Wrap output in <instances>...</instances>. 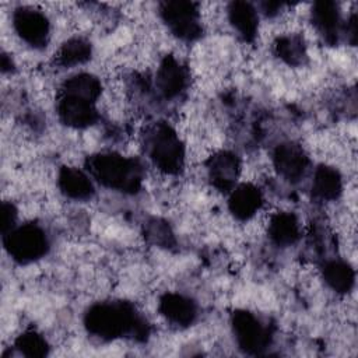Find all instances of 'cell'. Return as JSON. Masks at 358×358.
<instances>
[{"mask_svg": "<svg viewBox=\"0 0 358 358\" xmlns=\"http://www.w3.org/2000/svg\"><path fill=\"white\" fill-rule=\"evenodd\" d=\"M87 330L101 340L130 336L143 340L148 334L147 322L127 302H101L92 305L84 319Z\"/></svg>", "mask_w": 358, "mask_h": 358, "instance_id": "cell-1", "label": "cell"}, {"mask_svg": "<svg viewBox=\"0 0 358 358\" xmlns=\"http://www.w3.org/2000/svg\"><path fill=\"white\" fill-rule=\"evenodd\" d=\"M101 94V84L96 77L80 73L70 77L62 87L57 101L60 120L74 129H83L95 123L98 112L95 101Z\"/></svg>", "mask_w": 358, "mask_h": 358, "instance_id": "cell-2", "label": "cell"}, {"mask_svg": "<svg viewBox=\"0 0 358 358\" xmlns=\"http://www.w3.org/2000/svg\"><path fill=\"white\" fill-rule=\"evenodd\" d=\"M87 169L96 182L119 192L136 193L143 182L141 165L133 158L113 152L91 155Z\"/></svg>", "mask_w": 358, "mask_h": 358, "instance_id": "cell-3", "label": "cell"}, {"mask_svg": "<svg viewBox=\"0 0 358 358\" xmlns=\"http://www.w3.org/2000/svg\"><path fill=\"white\" fill-rule=\"evenodd\" d=\"M148 157L165 173H178L183 166L185 150L176 131L166 123L155 124L145 137Z\"/></svg>", "mask_w": 358, "mask_h": 358, "instance_id": "cell-4", "label": "cell"}, {"mask_svg": "<svg viewBox=\"0 0 358 358\" xmlns=\"http://www.w3.org/2000/svg\"><path fill=\"white\" fill-rule=\"evenodd\" d=\"M45 231L35 224L14 227L4 234V248L7 253L20 263H29L41 259L48 250Z\"/></svg>", "mask_w": 358, "mask_h": 358, "instance_id": "cell-5", "label": "cell"}, {"mask_svg": "<svg viewBox=\"0 0 358 358\" xmlns=\"http://www.w3.org/2000/svg\"><path fill=\"white\" fill-rule=\"evenodd\" d=\"M161 17L169 31L182 41H194L201 35L200 13L192 1H165L161 4Z\"/></svg>", "mask_w": 358, "mask_h": 358, "instance_id": "cell-6", "label": "cell"}, {"mask_svg": "<svg viewBox=\"0 0 358 358\" xmlns=\"http://www.w3.org/2000/svg\"><path fill=\"white\" fill-rule=\"evenodd\" d=\"M232 331L241 350L260 354L268 344V330L250 312L236 310L232 315Z\"/></svg>", "mask_w": 358, "mask_h": 358, "instance_id": "cell-7", "label": "cell"}, {"mask_svg": "<svg viewBox=\"0 0 358 358\" xmlns=\"http://www.w3.org/2000/svg\"><path fill=\"white\" fill-rule=\"evenodd\" d=\"M13 25L20 38L34 48H43L49 39V21L43 13L20 7L13 14Z\"/></svg>", "mask_w": 358, "mask_h": 358, "instance_id": "cell-8", "label": "cell"}, {"mask_svg": "<svg viewBox=\"0 0 358 358\" xmlns=\"http://www.w3.org/2000/svg\"><path fill=\"white\" fill-rule=\"evenodd\" d=\"M273 161L278 173L291 182L299 180L308 168V157L305 151L294 143L277 145L273 154Z\"/></svg>", "mask_w": 358, "mask_h": 358, "instance_id": "cell-9", "label": "cell"}, {"mask_svg": "<svg viewBox=\"0 0 358 358\" xmlns=\"http://www.w3.org/2000/svg\"><path fill=\"white\" fill-rule=\"evenodd\" d=\"M208 176L213 185L220 190H231L239 173V161L235 154L220 151L214 154L207 164Z\"/></svg>", "mask_w": 358, "mask_h": 358, "instance_id": "cell-10", "label": "cell"}, {"mask_svg": "<svg viewBox=\"0 0 358 358\" xmlns=\"http://www.w3.org/2000/svg\"><path fill=\"white\" fill-rule=\"evenodd\" d=\"M187 73L185 67L172 56L162 60L157 71V88L165 98L178 96L186 87Z\"/></svg>", "mask_w": 358, "mask_h": 358, "instance_id": "cell-11", "label": "cell"}, {"mask_svg": "<svg viewBox=\"0 0 358 358\" xmlns=\"http://www.w3.org/2000/svg\"><path fill=\"white\" fill-rule=\"evenodd\" d=\"M159 312L176 326H190L197 316L196 303L180 294H165L159 299Z\"/></svg>", "mask_w": 358, "mask_h": 358, "instance_id": "cell-12", "label": "cell"}, {"mask_svg": "<svg viewBox=\"0 0 358 358\" xmlns=\"http://www.w3.org/2000/svg\"><path fill=\"white\" fill-rule=\"evenodd\" d=\"M312 21L323 39L333 45L340 35V10L334 1H317L312 7Z\"/></svg>", "mask_w": 358, "mask_h": 358, "instance_id": "cell-13", "label": "cell"}, {"mask_svg": "<svg viewBox=\"0 0 358 358\" xmlns=\"http://www.w3.org/2000/svg\"><path fill=\"white\" fill-rule=\"evenodd\" d=\"M262 201V193L256 186L250 183H242L232 189L228 204L231 213L238 220H249L257 213Z\"/></svg>", "mask_w": 358, "mask_h": 358, "instance_id": "cell-14", "label": "cell"}, {"mask_svg": "<svg viewBox=\"0 0 358 358\" xmlns=\"http://www.w3.org/2000/svg\"><path fill=\"white\" fill-rule=\"evenodd\" d=\"M57 185L64 196L74 200L90 199L94 193L91 178L85 172L71 166H64L60 169Z\"/></svg>", "mask_w": 358, "mask_h": 358, "instance_id": "cell-15", "label": "cell"}, {"mask_svg": "<svg viewBox=\"0 0 358 358\" xmlns=\"http://www.w3.org/2000/svg\"><path fill=\"white\" fill-rule=\"evenodd\" d=\"M228 18L232 27L245 41H252L257 32V11L248 1H234L228 7Z\"/></svg>", "mask_w": 358, "mask_h": 358, "instance_id": "cell-16", "label": "cell"}, {"mask_svg": "<svg viewBox=\"0 0 358 358\" xmlns=\"http://www.w3.org/2000/svg\"><path fill=\"white\" fill-rule=\"evenodd\" d=\"M268 236L277 246H289L299 238V224L291 213H277L268 224Z\"/></svg>", "mask_w": 358, "mask_h": 358, "instance_id": "cell-17", "label": "cell"}, {"mask_svg": "<svg viewBox=\"0 0 358 358\" xmlns=\"http://www.w3.org/2000/svg\"><path fill=\"white\" fill-rule=\"evenodd\" d=\"M322 274L326 284L336 292L345 294L354 285V280H355L354 268L344 260L334 259V260L326 262L322 268Z\"/></svg>", "mask_w": 358, "mask_h": 358, "instance_id": "cell-18", "label": "cell"}, {"mask_svg": "<svg viewBox=\"0 0 358 358\" xmlns=\"http://www.w3.org/2000/svg\"><path fill=\"white\" fill-rule=\"evenodd\" d=\"M343 189L341 176L337 169L322 165L313 173L312 192L320 200H334L340 196Z\"/></svg>", "mask_w": 358, "mask_h": 358, "instance_id": "cell-19", "label": "cell"}, {"mask_svg": "<svg viewBox=\"0 0 358 358\" xmlns=\"http://www.w3.org/2000/svg\"><path fill=\"white\" fill-rule=\"evenodd\" d=\"M91 57V45L84 38H71L66 41L59 53L57 63L64 67H73L85 63Z\"/></svg>", "mask_w": 358, "mask_h": 358, "instance_id": "cell-20", "label": "cell"}, {"mask_svg": "<svg viewBox=\"0 0 358 358\" xmlns=\"http://www.w3.org/2000/svg\"><path fill=\"white\" fill-rule=\"evenodd\" d=\"M275 53L285 63L292 66L302 64L306 57L303 41L301 39V36H296V35L281 36L275 42Z\"/></svg>", "mask_w": 358, "mask_h": 358, "instance_id": "cell-21", "label": "cell"}, {"mask_svg": "<svg viewBox=\"0 0 358 358\" xmlns=\"http://www.w3.org/2000/svg\"><path fill=\"white\" fill-rule=\"evenodd\" d=\"M15 348L25 357L39 358L48 355L49 347L46 340L36 331H25L15 340Z\"/></svg>", "mask_w": 358, "mask_h": 358, "instance_id": "cell-22", "label": "cell"}, {"mask_svg": "<svg viewBox=\"0 0 358 358\" xmlns=\"http://www.w3.org/2000/svg\"><path fill=\"white\" fill-rule=\"evenodd\" d=\"M147 236L150 238V241L158 246H171L173 243V236L172 232L168 227V224L159 221V220H154L148 224L147 227Z\"/></svg>", "mask_w": 358, "mask_h": 358, "instance_id": "cell-23", "label": "cell"}, {"mask_svg": "<svg viewBox=\"0 0 358 358\" xmlns=\"http://www.w3.org/2000/svg\"><path fill=\"white\" fill-rule=\"evenodd\" d=\"M1 211H3L1 213V220H3L1 228H3V234H6V232H8L10 229L14 228L17 213H15V208L13 207V204H7V203L3 204Z\"/></svg>", "mask_w": 358, "mask_h": 358, "instance_id": "cell-24", "label": "cell"}, {"mask_svg": "<svg viewBox=\"0 0 358 358\" xmlns=\"http://www.w3.org/2000/svg\"><path fill=\"white\" fill-rule=\"evenodd\" d=\"M345 32H347V36L350 38V42L354 45L355 43V38H357V24H355V15H352L348 22H347V27H345Z\"/></svg>", "mask_w": 358, "mask_h": 358, "instance_id": "cell-25", "label": "cell"}]
</instances>
